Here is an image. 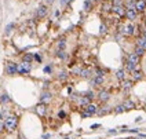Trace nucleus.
Masks as SVG:
<instances>
[{
	"label": "nucleus",
	"instance_id": "obj_1",
	"mask_svg": "<svg viewBox=\"0 0 146 139\" xmlns=\"http://www.w3.org/2000/svg\"><path fill=\"white\" fill-rule=\"evenodd\" d=\"M18 125V118L15 116H8L7 118L4 120V128L7 130L8 132H13L17 128Z\"/></svg>",
	"mask_w": 146,
	"mask_h": 139
},
{
	"label": "nucleus",
	"instance_id": "obj_2",
	"mask_svg": "<svg viewBox=\"0 0 146 139\" xmlns=\"http://www.w3.org/2000/svg\"><path fill=\"white\" fill-rule=\"evenodd\" d=\"M32 70V62H26L22 61L21 64H18V73L19 74H28Z\"/></svg>",
	"mask_w": 146,
	"mask_h": 139
},
{
	"label": "nucleus",
	"instance_id": "obj_3",
	"mask_svg": "<svg viewBox=\"0 0 146 139\" xmlns=\"http://www.w3.org/2000/svg\"><path fill=\"white\" fill-rule=\"evenodd\" d=\"M135 30H137V26L132 24V22H130V24L124 25L123 26V34L124 36H127V37H131V36H134L135 34Z\"/></svg>",
	"mask_w": 146,
	"mask_h": 139
},
{
	"label": "nucleus",
	"instance_id": "obj_4",
	"mask_svg": "<svg viewBox=\"0 0 146 139\" xmlns=\"http://www.w3.org/2000/svg\"><path fill=\"white\" fill-rule=\"evenodd\" d=\"M124 18L128 19L130 22H134V21L138 18V11L134 10V8H128V10H125V15H124Z\"/></svg>",
	"mask_w": 146,
	"mask_h": 139
},
{
	"label": "nucleus",
	"instance_id": "obj_5",
	"mask_svg": "<svg viewBox=\"0 0 146 139\" xmlns=\"http://www.w3.org/2000/svg\"><path fill=\"white\" fill-rule=\"evenodd\" d=\"M6 73L8 76H14V74L18 73V65L14 64V62H7L6 65Z\"/></svg>",
	"mask_w": 146,
	"mask_h": 139
},
{
	"label": "nucleus",
	"instance_id": "obj_6",
	"mask_svg": "<svg viewBox=\"0 0 146 139\" xmlns=\"http://www.w3.org/2000/svg\"><path fill=\"white\" fill-rule=\"evenodd\" d=\"M97 98H98V101H99V102L106 103V102L110 99V92H109V91H106V90H101L99 92H98Z\"/></svg>",
	"mask_w": 146,
	"mask_h": 139
},
{
	"label": "nucleus",
	"instance_id": "obj_7",
	"mask_svg": "<svg viewBox=\"0 0 146 139\" xmlns=\"http://www.w3.org/2000/svg\"><path fill=\"white\" fill-rule=\"evenodd\" d=\"M125 6H113L112 7V13H113L114 15L120 17V18H123V17L125 15Z\"/></svg>",
	"mask_w": 146,
	"mask_h": 139
},
{
	"label": "nucleus",
	"instance_id": "obj_8",
	"mask_svg": "<svg viewBox=\"0 0 146 139\" xmlns=\"http://www.w3.org/2000/svg\"><path fill=\"white\" fill-rule=\"evenodd\" d=\"M47 14H48V7L47 6H40L36 10V18H39V19H43L44 17H47Z\"/></svg>",
	"mask_w": 146,
	"mask_h": 139
},
{
	"label": "nucleus",
	"instance_id": "obj_9",
	"mask_svg": "<svg viewBox=\"0 0 146 139\" xmlns=\"http://www.w3.org/2000/svg\"><path fill=\"white\" fill-rule=\"evenodd\" d=\"M135 10L138 14H142L146 10V0H135Z\"/></svg>",
	"mask_w": 146,
	"mask_h": 139
},
{
	"label": "nucleus",
	"instance_id": "obj_10",
	"mask_svg": "<svg viewBox=\"0 0 146 139\" xmlns=\"http://www.w3.org/2000/svg\"><path fill=\"white\" fill-rule=\"evenodd\" d=\"M127 61L131 62V64H134V65H139V62H141V57L137 55L135 52H130V54L127 55Z\"/></svg>",
	"mask_w": 146,
	"mask_h": 139
},
{
	"label": "nucleus",
	"instance_id": "obj_11",
	"mask_svg": "<svg viewBox=\"0 0 146 139\" xmlns=\"http://www.w3.org/2000/svg\"><path fill=\"white\" fill-rule=\"evenodd\" d=\"M104 81H105V76H97V74H94V79L91 80V85L92 87H98V85L104 84Z\"/></svg>",
	"mask_w": 146,
	"mask_h": 139
},
{
	"label": "nucleus",
	"instance_id": "obj_12",
	"mask_svg": "<svg viewBox=\"0 0 146 139\" xmlns=\"http://www.w3.org/2000/svg\"><path fill=\"white\" fill-rule=\"evenodd\" d=\"M84 110H86V112H87V113H88L90 116H94V115H97V112H98V106L95 105V103H91V102H90L88 105H87V106L84 107Z\"/></svg>",
	"mask_w": 146,
	"mask_h": 139
},
{
	"label": "nucleus",
	"instance_id": "obj_13",
	"mask_svg": "<svg viewBox=\"0 0 146 139\" xmlns=\"http://www.w3.org/2000/svg\"><path fill=\"white\" fill-rule=\"evenodd\" d=\"M131 76H132V80H134V81H141V80L143 79V72L139 70L138 68H137V69L131 73Z\"/></svg>",
	"mask_w": 146,
	"mask_h": 139
},
{
	"label": "nucleus",
	"instance_id": "obj_14",
	"mask_svg": "<svg viewBox=\"0 0 146 139\" xmlns=\"http://www.w3.org/2000/svg\"><path fill=\"white\" fill-rule=\"evenodd\" d=\"M138 68V65H134V64H131L128 61H125V65H124V70L127 72V73H132L135 69Z\"/></svg>",
	"mask_w": 146,
	"mask_h": 139
},
{
	"label": "nucleus",
	"instance_id": "obj_15",
	"mask_svg": "<svg viewBox=\"0 0 146 139\" xmlns=\"http://www.w3.org/2000/svg\"><path fill=\"white\" fill-rule=\"evenodd\" d=\"M50 101H51V92L44 91V92L41 94V97H40V102L41 103H48Z\"/></svg>",
	"mask_w": 146,
	"mask_h": 139
},
{
	"label": "nucleus",
	"instance_id": "obj_16",
	"mask_svg": "<svg viewBox=\"0 0 146 139\" xmlns=\"http://www.w3.org/2000/svg\"><path fill=\"white\" fill-rule=\"evenodd\" d=\"M112 7H113V4L110 1H108V0H105L102 3V11L104 13H112Z\"/></svg>",
	"mask_w": 146,
	"mask_h": 139
},
{
	"label": "nucleus",
	"instance_id": "obj_17",
	"mask_svg": "<svg viewBox=\"0 0 146 139\" xmlns=\"http://www.w3.org/2000/svg\"><path fill=\"white\" fill-rule=\"evenodd\" d=\"M123 106H124V109H125V112H127V110H132V109L135 107V103H134V102H132L131 99H127V101H124Z\"/></svg>",
	"mask_w": 146,
	"mask_h": 139
},
{
	"label": "nucleus",
	"instance_id": "obj_18",
	"mask_svg": "<svg viewBox=\"0 0 146 139\" xmlns=\"http://www.w3.org/2000/svg\"><path fill=\"white\" fill-rule=\"evenodd\" d=\"M125 74H127V72H125L124 69H120V70L116 72V79L120 80V81H123V80H125V77H127Z\"/></svg>",
	"mask_w": 146,
	"mask_h": 139
},
{
	"label": "nucleus",
	"instance_id": "obj_19",
	"mask_svg": "<svg viewBox=\"0 0 146 139\" xmlns=\"http://www.w3.org/2000/svg\"><path fill=\"white\" fill-rule=\"evenodd\" d=\"M46 103H40V105H37L36 106V112H37V115L39 116H44L46 115Z\"/></svg>",
	"mask_w": 146,
	"mask_h": 139
},
{
	"label": "nucleus",
	"instance_id": "obj_20",
	"mask_svg": "<svg viewBox=\"0 0 146 139\" xmlns=\"http://www.w3.org/2000/svg\"><path fill=\"white\" fill-rule=\"evenodd\" d=\"M131 87H132V81L131 80H123L121 81V88L124 91H128V90H131Z\"/></svg>",
	"mask_w": 146,
	"mask_h": 139
},
{
	"label": "nucleus",
	"instance_id": "obj_21",
	"mask_svg": "<svg viewBox=\"0 0 146 139\" xmlns=\"http://www.w3.org/2000/svg\"><path fill=\"white\" fill-rule=\"evenodd\" d=\"M137 46H139V47H142V48L146 50V39L145 37L138 36V39H137Z\"/></svg>",
	"mask_w": 146,
	"mask_h": 139
},
{
	"label": "nucleus",
	"instance_id": "obj_22",
	"mask_svg": "<svg viewBox=\"0 0 146 139\" xmlns=\"http://www.w3.org/2000/svg\"><path fill=\"white\" fill-rule=\"evenodd\" d=\"M80 77L81 79H90L91 77V69H81Z\"/></svg>",
	"mask_w": 146,
	"mask_h": 139
},
{
	"label": "nucleus",
	"instance_id": "obj_23",
	"mask_svg": "<svg viewBox=\"0 0 146 139\" xmlns=\"http://www.w3.org/2000/svg\"><path fill=\"white\" fill-rule=\"evenodd\" d=\"M110 112V109L108 106H104V107H98V112H97V115L98 116H104V115H108Z\"/></svg>",
	"mask_w": 146,
	"mask_h": 139
},
{
	"label": "nucleus",
	"instance_id": "obj_24",
	"mask_svg": "<svg viewBox=\"0 0 146 139\" xmlns=\"http://www.w3.org/2000/svg\"><path fill=\"white\" fill-rule=\"evenodd\" d=\"M90 102H91V101H90L87 97H81V98L79 99V105H80L81 107H86L90 103Z\"/></svg>",
	"mask_w": 146,
	"mask_h": 139
},
{
	"label": "nucleus",
	"instance_id": "obj_25",
	"mask_svg": "<svg viewBox=\"0 0 146 139\" xmlns=\"http://www.w3.org/2000/svg\"><path fill=\"white\" fill-rule=\"evenodd\" d=\"M134 52L137 54V55H139V57H143L146 52L145 48H142V47H139V46H135V50H134Z\"/></svg>",
	"mask_w": 146,
	"mask_h": 139
},
{
	"label": "nucleus",
	"instance_id": "obj_26",
	"mask_svg": "<svg viewBox=\"0 0 146 139\" xmlns=\"http://www.w3.org/2000/svg\"><path fill=\"white\" fill-rule=\"evenodd\" d=\"M92 7H94V4H92L91 0H86V1H84V10H86V11H91Z\"/></svg>",
	"mask_w": 146,
	"mask_h": 139
},
{
	"label": "nucleus",
	"instance_id": "obj_27",
	"mask_svg": "<svg viewBox=\"0 0 146 139\" xmlns=\"http://www.w3.org/2000/svg\"><path fill=\"white\" fill-rule=\"evenodd\" d=\"M65 47H66V40L65 39L58 40V43H57V48L58 50H65Z\"/></svg>",
	"mask_w": 146,
	"mask_h": 139
},
{
	"label": "nucleus",
	"instance_id": "obj_28",
	"mask_svg": "<svg viewBox=\"0 0 146 139\" xmlns=\"http://www.w3.org/2000/svg\"><path fill=\"white\" fill-rule=\"evenodd\" d=\"M57 57L59 58V59H66V58H68V54L65 52V50H58Z\"/></svg>",
	"mask_w": 146,
	"mask_h": 139
},
{
	"label": "nucleus",
	"instance_id": "obj_29",
	"mask_svg": "<svg viewBox=\"0 0 146 139\" xmlns=\"http://www.w3.org/2000/svg\"><path fill=\"white\" fill-rule=\"evenodd\" d=\"M33 58H35V55H32V54H25L24 58H22V61H26V62H32Z\"/></svg>",
	"mask_w": 146,
	"mask_h": 139
},
{
	"label": "nucleus",
	"instance_id": "obj_30",
	"mask_svg": "<svg viewBox=\"0 0 146 139\" xmlns=\"http://www.w3.org/2000/svg\"><path fill=\"white\" fill-rule=\"evenodd\" d=\"M99 33H101V34H106V33H108V26H106L105 24H101V26H99Z\"/></svg>",
	"mask_w": 146,
	"mask_h": 139
},
{
	"label": "nucleus",
	"instance_id": "obj_31",
	"mask_svg": "<svg viewBox=\"0 0 146 139\" xmlns=\"http://www.w3.org/2000/svg\"><path fill=\"white\" fill-rule=\"evenodd\" d=\"M123 112H125V109H124V106H123V105H119V106H116V109H114V113H116V115L123 113Z\"/></svg>",
	"mask_w": 146,
	"mask_h": 139
},
{
	"label": "nucleus",
	"instance_id": "obj_32",
	"mask_svg": "<svg viewBox=\"0 0 146 139\" xmlns=\"http://www.w3.org/2000/svg\"><path fill=\"white\" fill-rule=\"evenodd\" d=\"M58 77H59V80H62V81H64V80H66V79H68V73H66L65 70H62V72L59 73V76H58Z\"/></svg>",
	"mask_w": 146,
	"mask_h": 139
},
{
	"label": "nucleus",
	"instance_id": "obj_33",
	"mask_svg": "<svg viewBox=\"0 0 146 139\" xmlns=\"http://www.w3.org/2000/svg\"><path fill=\"white\" fill-rule=\"evenodd\" d=\"M86 97H87L90 101H92V99L95 98V94H94L92 91H87V92H86Z\"/></svg>",
	"mask_w": 146,
	"mask_h": 139
},
{
	"label": "nucleus",
	"instance_id": "obj_34",
	"mask_svg": "<svg viewBox=\"0 0 146 139\" xmlns=\"http://www.w3.org/2000/svg\"><path fill=\"white\" fill-rule=\"evenodd\" d=\"M95 74H97V76H105V70L101 69V68H97V69H95Z\"/></svg>",
	"mask_w": 146,
	"mask_h": 139
},
{
	"label": "nucleus",
	"instance_id": "obj_35",
	"mask_svg": "<svg viewBox=\"0 0 146 139\" xmlns=\"http://www.w3.org/2000/svg\"><path fill=\"white\" fill-rule=\"evenodd\" d=\"M112 4L113 6H124V0H113Z\"/></svg>",
	"mask_w": 146,
	"mask_h": 139
},
{
	"label": "nucleus",
	"instance_id": "obj_36",
	"mask_svg": "<svg viewBox=\"0 0 146 139\" xmlns=\"http://www.w3.org/2000/svg\"><path fill=\"white\" fill-rule=\"evenodd\" d=\"M0 101H1L3 103H6V102H8V101H10V98H8L7 95H1V98H0Z\"/></svg>",
	"mask_w": 146,
	"mask_h": 139
},
{
	"label": "nucleus",
	"instance_id": "obj_37",
	"mask_svg": "<svg viewBox=\"0 0 146 139\" xmlns=\"http://www.w3.org/2000/svg\"><path fill=\"white\" fill-rule=\"evenodd\" d=\"M3 127H4V121L1 120V115H0V132L3 131Z\"/></svg>",
	"mask_w": 146,
	"mask_h": 139
},
{
	"label": "nucleus",
	"instance_id": "obj_38",
	"mask_svg": "<svg viewBox=\"0 0 146 139\" xmlns=\"http://www.w3.org/2000/svg\"><path fill=\"white\" fill-rule=\"evenodd\" d=\"M44 72H46V73H51V68H50V66H46V68H44Z\"/></svg>",
	"mask_w": 146,
	"mask_h": 139
},
{
	"label": "nucleus",
	"instance_id": "obj_39",
	"mask_svg": "<svg viewBox=\"0 0 146 139\" xmlns=\"http://www.w3.org/2000/svg\"><path fill=\"white\" fill-rule=\"evenodd\" d=\"M13 28H14V25H13V24H11V25H8V26H7V29H6V32H10V30H11V29H13Z\"/></svg>",
	"mask_w": 146,
	"mask_h": 139
},
{
	"label": "nucleus",
	"instance_id": "obj_40",
	"mask_svg": "<svg viewBox=\"0 0 146 139\" xmlns=\"http://www.w3.org/2000/svg\"><path fill=\"white\" fill-rule=\"evenodd\" d=\"M35 59H36V61H39V62H40L41 59H40V57H39V55H35Z\"/></svg>",
	"mask_w": 146,
	"mask_h": 139
},
{
	"label": "nucleus",
	"instance_id": "obj_41",
	"mask_svg": "<svg viewBox=\"0 0 146 139\" xmlns=\"http://www.w3.org/2000/svg\"><path fill=\"white\" fill-rule=\"evenodd\" d=\"M66 1H68V0H61V3H62V4H65Z\"/></svg>",
	"mask_w": 146,
	"mask_h": 139
},
{
	"label": "nucleus",
	"instance_id": "obj_42",
	"mask_svg": "<svg viewBox=\"0 0 146 139\" xmlns=\"http://www.w3.org/2000/svg\"><path fill=\"white\" fill-rule=\"evenodd\" d=\"M143 25H145V28H146V18H145V21H143Z\"/></svg>",
	"mask_w": 146,
	"mask_h": 139
},
{
	"label": "nucleus",
	"instance_id": "obj_43",
	"mask_svg": "<svg viewBox=\"0 0 146 139\" xmlns=\"http://www.w3.org/2000/svg\"><path fill=\"white\" fill-rule=\"evenodd\" d=\"M143 14H145V18H146V10H145V11H143Z\"/></svg>",
	"mask_w": 146,
	"mask_h": 139
},
{
	"label": "nucleus",
	"instance_id": "obj_44",
	"mask_svg": "<svg viewBox=\"0 0 146 139\" xmlns=\"http://www.w3.org/2000/svg\"><path fill=\"white\" fill-rule=\"evenodd\" d=\"M47 1H48V3H52V0H47Z\"/></svg>",
	"mask_w": 146,
	"mask_h": 139
},
{
	"label": "nucleus",
	"instance_id": "obj_45",
	"mask_svg": "<svg viewBox=\"0 0 146 139\" xmlns=\"http://www.w3.org/2000/svg\"><path fill=\"white\" fill-rule=\"evenodd\" d=\"M137 139H145V138H142V136H141V138H137Z\"/></svg>",
	"mask_w": 146,
	"mask_h": 139
},
{
	"label": "nucleus",
	"instance_id": "obj_46",
	"mask_svg": "<svg viewBox=\"0 0 146 139\" xmlns=\"http://www.w3.org/2000/svg\"><path fill=\"white\" fill-rule=\"evenodd\" d=\"M145 110H146V109H145Z\"/></svg>",
	"mask_w": 146,
	"mask_h": 139
}]
</instances>
